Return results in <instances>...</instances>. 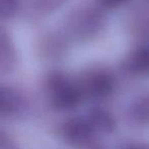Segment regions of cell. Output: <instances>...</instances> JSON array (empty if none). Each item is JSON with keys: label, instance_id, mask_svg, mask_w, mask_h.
I'll return each instance as SVG.
<instances>
[{"label": "cell", "instance_id": "4", "mask_svg": "<svg viewBox=\"0 0 149 149\" xmlns=\"http://www.w3.org/2000/svg\"><path fill=\"white\" fill-rule=\"evenodd\" d=\"M123 68L135 76L149 74V47L132 50L123 61Z\"/></svg>", "mask_w": 149, "mask_h": 149}, {"label": "cell", "instance_id": "8", "mask_svg": "<svg viewBox=\"0 0 149 149\" xmlns=\"http://www.w3.org/2000/svg\"><path fill=\"white\" fill-rule=\"evenodd\" d=\"M133 116L141 122L149 120V94L140 96L132 107Z\"/></svg>", "mask_w": 149, "mask_h": 149}, {"label": "cell", "instance_id": "2", "mask_svg": "<svg viewBox=\"0 0 149 149\" xmlns=\"http://www.w3.org/2000/svg\"><path fill=\"white\" fill-rule=\"evenodd\" d=\"M83 97L100 99L109 95L113 88V80L103 70H91L84 74L78 83Z\"/></svg>", "mask_w": 149, "mask_h": 149}, {"label": "cell", "instance_id": "7", "mask_svg": "<svg viewBox=\"0 0 149 149\" xmlns=\"http://www.w3.org/2000/svg\"><path fill=\"white\" fill-rule=\"evenodd\" d=\"M88 123L91 126V128H96L99 130H109L112 128L113 125V120H112L111 116L102 109H94L90 112L89 118H88Z\"/></svg>", "mask_w": 149, "mask_h": 149}, {"label": "cell", "instance_id": "5", "mask_svg": "<svg viewBox=\"0 0 149 149\" xmlns=\"http://www.w3.org/2000/svg\"><path fill=\"white\" fill-rule=\"evenodd\" d=\"M17 61L15 46L9 37L2 32L0 36V68L2 72H9L13 70Z\"/></svg>", "mask_w": 149, "mask_h": 149}, {"label": "cell", "instance_id": "6", "mask_svg": "<svg viewBox=\"0 0 149 149\" xmlns=\"http://www.w3.org/2000/svg\"><path fill=\"white\" fill-rule=\"evenodd\" d=\"M0 97H1V111L4 114H10L21 107V96L15 90L11 88H2L0 92Z\"/></svg>", "mask_w": 149, "mask_h": 149}, {"label": "cell", "instance_id": "3", "mask_svg": "<svg viewBox=\"0 0 149 149\" xmlns=\"http://www.w3.org/2000/svg\"><path fill=\"white\" fill-rule=\"evenodd\" d=\"M68 24L74 35L89 37L100 30L102 15L94 8H82L72 15Z\"/></svg>", "mask_w": 149, "mask_h": 149}, {"label": "cell", "instance_id": "10", "mask_svg": "<svg viewBox=\"0 0 149 149\" xmlns=\"http://www.w3.org/2000/svg\"><path fill=\"white\" fill-rule=\"evenodd\" d=\"M125 1L126 0H100V3L105 7H116Z\"/></svg>", "mask_w": 149, "mask_h": 149}, {"label": "cell", "instance_id": "1", "mask_svg": "<svg viewBox=\"0 0 149 149\" xmlns=\"http://www.w3.org/2000/svg\"><path fill=\"white\" fill-rule=\"evenodd\" d=\"M47 88L52 104L58 109H72L83 98L78 83L70 82L66 76L60 72L50 74L47 80Z\"/></svg>", "mask_w": 149, "mask_h": 149}, {"label": "cell", "instance_id": "9", "mask_svg": "<svg viewBox=\"0 0 149 149\" xmlns=\"http://www.w3.org/2000/svg\"><path fill=\"white\" fill-rule=\"evenodd\" d=\"M19 0H0V15L2 17H9L15 13Z\"/></svg>", "mask_w": 149, "mask_h": 149}]
</instances>
